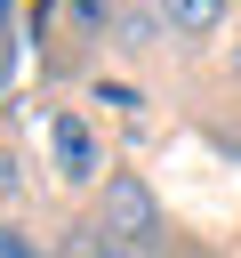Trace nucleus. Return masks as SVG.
<instances>
[{
	"instance_id": "1",
	"label": "nucleus",
	"mask_w": 241,
	"mask_h": 258,
	"mask_svg": "<svg viewBox=\"0 0 241 258\" xmlns=\"http://www.w3.org/2000/svg\"><path fill=\"white\" fill-rule=\"evenodd\" d=\"M40 169H48V185L64 202H96L112 185V169H120V145L80 97H56L40 113Z\"/></svg>"
},
{
	"instance_id": "2",
	"label": "nucleus",
	"mask_w": 241,
	"mask_h": 258,
	"mask_svg": "<svg viewBox=\"0 0 241 258\" xmlns=\"http://www.w3.org/2000/svg\"><path fill=\"white\" fill-rule=\"evenodd\" d=\"M88 226L120 250V258H169L177 250V226H169V210H161V194H153V177L145 169H112V185L88 202Z\"/></svg>"
},
{
	"instance_id": "3",
	"label": "nucleus",
	"mask_w": 241,
	"mask_h": 258,
	"mask_svg": "<svg viewBox=\"0 0 241 258\" xmlns=\"http://www.w3.org/2000/svg\"><path fill=\"white\" fill-rule=\"evenodd\" d=\"M80 105L112 129V145H153V137H161V89H153L145 73H129V64L80 73Z\"/></svg>"
},
{
	"instance_id": "4",
	"label": "nucleus",
	"mask_w": 241,
	"mask_h": 258,
	"mask_svg": "<svg viewBox=\"0 0 241 258\" xmlns=\"http://www.w3.org/2000/svg\"><path fill=\"white\" fill-rule=\"evenodd\" d=\"M169 40H177V32H169V8H161V0H120V8H112V56H104V64H129V73L153 81V64L169 56Z\"/></svg>"
},
{
	"instance_id": "5",
	"label": "nucleus",
	"mask_w": 241,
	"mask_h": 258,
	"mask_svg": "<svg viewBox=\"0 0 241 258\" xmlns=\"http://www.w3.org/2000/svg\"><path fill=\"white\" fill-rule=\"evenodd\" d=\"M161 8H169L177 48H209L225 24H241V16H233V0H161Z\"/></svg>"
},
{
	"instance_id": "6",
	"label": "nucleus",
	"mask_w": 241,
	"mask_h": 258,
	"mask_svg": "<svg viewBox=\"0 0 241 258\" xmlns=\"http://www.w3.org/2000/svg\"><path fill=\"white\" fill-rule=\"evenodd\" d=\"M24 194H32V177H24V161H16V153H0V210H16Z\"/></svg>"
},
{
	"instance_id": "7",
	"label": "nucleus",
	"mask_w": 241,
	"mask_h": 258,
	"mask_svg": "<svg viewBox=\"0 0 241 258\" xmlns=\"http://www.w3.org/2000/svg\"><path fill=\"white\" fill-rule=\"evenodd\" d=\"M169 258H225V250H209V242H177Z\"/></svg>"
},
{
	"instance_id": "8",
	"label": "nucleus",
	"mask_w": 241,
	"mask_h": 258,
	"mask_svg": "<svg viewBox=\"0 0 241 258\" xmlns=\"http://www.w3.org/2000/svg\"><path fill=\"white\" fill-rule=\"evenodd\" d=\"M225 73L241 81V24H233V40H225Z\"/></svg>"
}]
</instances>
